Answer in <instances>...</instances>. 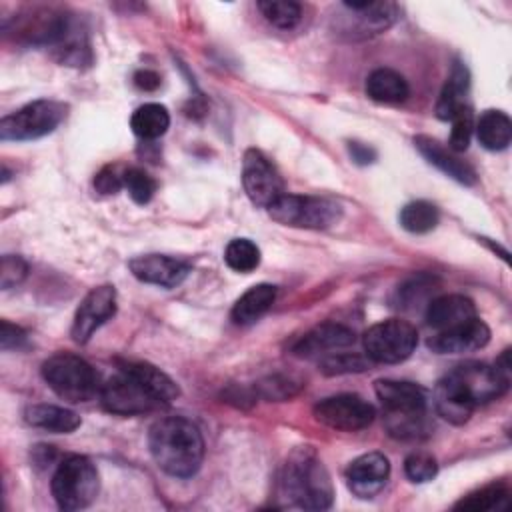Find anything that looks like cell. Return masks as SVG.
<instances>
[{
  "instance_id": "cell-1",
  "label": "cell",
  "mask_w": 512,
  "mask_h": 512,
  "mask_svg": "<svg viewBox=\"0 0 512 512\" xmlns=\"http://www.w3.org/2000/svg\"><path fill=\"white\" fill-rule=\"evenodd\" d=\"M148 448L160 470L174 478L194 476L204 460L198 426L184 416H164L148 432Z\"/></svg>"
},
{
  "instance_id": "cell-2",
  "label": "cell",
  "mask_w": 512,
  "mask_h": 512,
  "mask_svg": "<svg viewBox=\"0 0 512 512\" xmlns=\"http://www.w3.org/2000/svg\"><path fill=\"white\" fill-rule=\"evenodd\" d=\"M280 496L304 510H328L334 502V486L322 460L310 446L296 448L278 478Z\"/></svg>"
},
{
  "instance_id": "cell-3",
  "label": "cell",
  "mask_w": 512,
  "mask_h": 512,
  "mask_svg": "<svg viewBox=\"0 0 512 512\" xmlns=\"http://www.w3.org/2000/svg\"><path fill=\"white\" fill-rule=\"evenodd\" d=\"M42 378L50 386V390L72 404L88 402L100 392L98 372L84 358L58 352L42 362Z\"/></svg>"
},
{
  "instance_id": "cell-4",
  "label": "cell",
  "mask_w": 512,
  "mask_h": 512,
  "mask_svg": "<svg viewBox=\"0 0 512 512\" xmlns=\"http://www.w3.org/2000/svg\"><path fill=\"white\" fill-rule=\"evenodd\" d=\"M100 480L94 462L86 456H66L54 470L50 480L52 496L60 510L74 512L88 508L98 496Z\"/></svg>"
},
{
  "instance_id": "cell-5",
  "label": "cell",
  "mask_w": 512,
  "mask_h": 512,
  "mask_svg": "<svg viewBox=\"0 0 512 512\" xmlns=\"http://www.w3.org/2000/svg\"><path fill=\"white\" fill-rule=\"evenodd\" d=\"M268 214L284 224L294 228L324 230L334 226L342 216V206L326 196H300L284 192L268 208Z\"/></svg>"
},
{
  "instance_id": "cell-6",
  "label": "cell",
  "mask_w": 512,
  "mask_h": 512,
  "mask_svg": "<svg viewBox=\"0 0 512 512\" xmlns=\"http://www.w3.org/2000/svg\"><path fill=\"white\" fill-rule=\"evenodd\" d=\"M418 344L416 328L400 318H388L372 324L364 336L362 346L366 358L376 364H400L412 356Z\"/></svg>"
},
{
  "instance_id": "cell-7",
  "label": "cell",
  "mask_w": 512,
  "mask_h": 512,
  "mask_svg": "<svg viewBox=\"0 0 512 512\" xmlns=\"http://www.w3.org/2000/svg\"><path fill=\"white\" fill-rule=\"evenodd\" d=\"M66 116V104L56 100H34L0 120L2 140H36L56 130Z\"/></svg>"
},
{
  "instance_id": "cell-8",
  "label": "cell",
  "mask_w": 512,
  "mask_h": 512,
  "mask_svg": "<svg viewBox=\"0 0 512 512\" xmlns=\"http://www.w3.org/2000/svg\"><path fill=\"white\" fill-rule=\"evenodd\" d=\"M474 406L500 398L508 386L510 376L486 362H462L444 374Z\"/></svg>"
},
{
  "instance_id": "cell-9",
  "label": "cell",
  "mask_w": 512,
  "mask_h": 512,
  "mask_svg": "<svg viewBox=\"0 0 512 512\" xmlns=\"http://www.w3.org/2000/svg\"><path fill=\"white\" fill-rule=\"evenodd\" d=\"M100 402L104 410L118 416H138L160 408L156 396L132 374L120 370L100 386Z\"/></svg>"
},
{
  "instance_id": "cell-10",
  "label": "cell",
  "mask_w": 512,
  "mask_h": 512,
  "mask_svg": "<svg viewBox=\"0 0 512 512\" xmlns=\"http://www.w3.org/2000/svg\"><path fill=\"white\" fill-rule=\"evenodd\" d=\"M376 410L370 402H366L358 394H336L328 396L314 406V418L332 428L342 432H358L368 428L374 422Z\"/></svg>"
},
{
  "instance_id": "cell-11",
  "label": "cell",
  "mask_w": 512,
  "mask_h": 512,
  "mask_svg": "<svg viewBox=\"0 0 512 512\" xmlns=\"http://www.w3.org/2000/svg\"><path fill=\"white\" fill-rule=\"evenodd\" d=\"M340 30L350 38H368L388 30L398 18L394 2H342Z\"/></svg>"
},
{
  "instance_id": "cell-12",
  "label": "cell",
  "mask_w": 512,
  "mask_h": 512,
  "mask_svg": "<svg viewBox=\"0 0 512 512\" xmlns=\"http://www.w3.org/2000/svg\"><path fill=\"white\" fill-rule=\"evenodd\" d=\"M242 186L252 204L268 208L284 194V182L270 160L256 148H248L242 158Z\"/></svg>"
},
{
  "instance_id": "cell-13",
  "label": "cell",
  "mask_w": 512,
  "mask_h": 512,
  "mask_svg": "<svg viewBox=\"0 0 512 512\" xmlns=\"http://www.w3.org/2000/svg\"><path fill=\"white\" fill-rule=\"evenodd\" d=\"M116 314V290L110 284L92 288L76 308L70 336L76 344H86L94 332Z\"/></svg>"
},
{
  "instance_id": "cell-14",
  "label": "cell",
  "mask_w": 512,
  "mask_h": 512,
  "mask_svg": "<svg viewBox=\"0 0 512 512\" xmlns=\"http://www.w3.org/2000/svg\"><path fill=\"white\" fill-rule=\"evenodd\" d=\"M374 392L386 416L428 414V394L414 382L380 378L374 382Z\"/></svg>"
},
{
  "instance_id": "cell-15",
  "label": "cell",
  "mask_w": 512,
  "mask_h": 512,
  "mask_svg": "<svg viewBox=\"0 0 512 512\" xmlns=\"http://www.w3.org/2000/svg\"><path fill=\"white\" fill-rule=\"evenodd\" d=\"M128 268L134 278L144 284H154L160 288H174L184 282L190 274V262L166 254H144L128 262Z\"/></svg>"
},
{
  "instance_id": "cell-16",
  "label": "cell",
  "mask_w": 512,
  "mask_h": 512,
  "mask_svg": "<svg viewBox=\"0 0 512 512\" xmlns=\"http://www.w3.org/2000/svg\"><path fill=\"white\" fill-rule=\"evenodd\" d=\"M490 342V328L478 316L458 326L436 332L428 340V348L436 354H466L484 348Z\"/></svg>"
},
{
  "instance_id": "cell-17",
  "label": "cell",
  "mask_w": 512,
  "mask_h": 512,
  "mask_svg": "<svg viewBox=\"0 0 512 512\" xmlns=\"http://www.w3.org/2000/svg\"><path fill=\"white\" fill-rule=\"evenodd\" d=\"M390 476V462L380 452H368L352 460L346 468V484L358 498L376 496Z\"/></svg>"
},
{
  "instance_id": "cell-18",
  "label": "cell",
  "mask_w": 512,
  "mask_h": 512,
  "mask_svg": "<svg viewBox=\"0 0 512 512\" xmlns=\"http://www.w3.org/2000/svg\"><path fill=\"white\" fill-rule=\"evenodd\" d=\"M354 342V332L338 322H324L308 330L292 344V352L302 358L326 356L330 350L348 348Z\"/></svg>"
},
{
  "instance_id": "cell-19",
  "label": "cell",
  "mask_w": 512,
  "mask_h": 512,
  "mask_svg": "<svg viewBox=\"0 0 512 512\" xmlns=\"http://www.w3.org/2000/svg\"><path fill=\"white\" fill-rule=\"evenodd\" d=\"M414 146L432 166H436L440 172L454 178L456 182H460L464 186H472L478 182L476 170L466 160L456 156V152L442 146L436 138L418 134V136H414Z\"/></svg>"
},
{
  "instance_id": "cell-20",
  "label": "cell",
  "mask_w": 512,
  "mask_h": 512,
  "mask_svg": "<svg viewBox=\"0 0 512 512\" xmlns=\"http://www.w3.org/2000/svg\"><path fill=\"white\" fill-rule=\"evenodd\" d=\"M426 324L436 332L476 318L474 302L464 294L436 296L426 304Z\"/></svg>"
},
{
  "instance_id": "cell-21",
  "label": "cell",
  "mask_w": 512,
  "mask_h": 512,
  "mask_svg": "<svg viewBox=\"0 0 512 512\" xmlns=\"http://www.w3.org/2000/svg\"><path fill=\"white\" fill-rule=\"evenodd\" d=\"M276 300V286L274 284H254L250 286L232 306V322L240 324V326H248L254 324L256 320H260L270 306Z\"/></svg>"
},
{
  "instance_id": "cell-22",
  "label": "cell",
  "mask_w": 512,
  "mask_h": 512,
  "mask_svg": "<svg viewBox=\"0 0 512 512\" xmlns=\"http://www.w3.org/2000/svg\"><path fill=\"white\" fill-rule=\"evenodd\" d=\"M468 84H470V76H468V70L462 62H454L452 66V72L438 96V102H436V116L440 120H452L460 110L468 108L466 104V94H468Z\"/></svg>"
},
{
  "instance_id": "cell-23",
  "label": "cell",
  "mask_w": 512,
  "mask_h": 512,
  "mask_svg": "<svg viewBox=\"0 0 512 512\" xmlns=\"http://www.w3.org/2000/svg\"><path fill=\"white\" fill-rule=\"evenodd\" d=\"M24 420L34 428L54 432V434H70L82 424L80 416L74 410L54 406V404L28 406L24 410Z\"/></svg>"
},
{
  "instance_id": "cell-24",
  "label": "cell",
  "mask_w": 512,
  "mask_h": 512,
  "mask_svg": "<svg viewBox=\"0 0 512 512\" xmlns=\"http://www.w3.org/2000/svg\"><path fill=\"white\" fill-rule=\"evenodd\" d=\"M120 370H126L128 374H132L134 378H138L154 396L162 406L172 404L178 396H180V388L178 384L166 374L162 372L158 366L150 364V362H122Z\"/></svg>"
},
{
  "instance_id": "cell-25",
  "label": "cell",
  "mask_w": 512,
  "mask_h": 512,
  "mask_svg": "<svg viewBox=\"0 0 512 512\" xmlns=\"http://www.w3.org/2000/svg\"><path fill=\"white\" fill-rule=\"evenodd\" d=\"M434 408L450 424H466L476 406L446 378L442 376L434 388Z\"/></svg>"
},
{
  "instance_id": "cell-26",
  "label": "cell",
  "mask_w": 512,
  "mask_h": 512,
  "mask_svg": "<svg viewBox=\"0 0 512 512\" xmlns=\"http://www.w3.org/2000/svg\"><path fill=\"white\" fill-rule=\"evenodd\" d=\"M366 94L380 104H400L408 98L406 78L392 68H376L366 78Z\"/></svg>"
},
{
  "instance_id": "cell-27",
  "label": "cell",
  "mask_w": 512,
  "mask_h": 512,
  "mask_svg": "<svg viewBox=\"0 0 512 512\" xmlns=\"http://www.w3.org/2000/svg\"><path fill=\"white\" fill-rule=\"evenodd\" d=\"M478 142L492 152L508 148L512 140V122L502 110H486L476 122Z\"/></svg>"
},
{
  "instance_id": "cell-28",
  "label": "cell",
  "mask_w": 512,
  "mask_h": 512,
  "mask_svg": "<svg viewBox=\"0 0 512 512\" xmlns=\"http://www.w3.org/2000/svg\"><path fill=\"white\" fill-rule=\"evenodd\" d=\"M130 126L138 138L156 140L162 134H166V130L170 126V114H168L166 106H162L158 102H148L134 110V114L130 118Z\"/></svg>"
},
{
  "instance_id": "cell-29",
  "label": "cell",
  "mask_w": 512,
  "mask_h": 512,
  "mask_svg": "<svg viewBox=\"0 0 512 512\" xmlns=\"http://www.w3.org/2000/svg\"><path fill=\"white\" fill-rule=\"evenodd\" d=\"M400 226L406 230V232H412V234H426V232H432L438 222H440V212L438 208L432 204V202H426V200H414V202H408L402 210H400Z\"/></svg>"
},
{
  "instance_id": "cell-30",
  "label": "cell",
  "mask_w": 512,
  "mask_h": 512,
  "mask_svg": "<svg viewBox=\"0 0 512 512\" xmlns=\"http://www.w3.org/2000/svg\"><path fill=\"white\" fill-rule=\"evenodd\" d=\"M508 488L504 484H488L482 486L464 498H460L454 508L456 510H480V512H490V510H500L508 504Z\"/></svg>"
},
{
  "instance_id": "cell-31",
  "label": "cell",
  "mask_w": 512,
  "mask_h": 512,
  "mask_svg": "<svg viewBox=\"0 0 512 512\" xmlns=\"http://www.w3.org/2000/svg\"><path fill=\"white\" fill-rule=\"evenodd\" d=\"M224 262L234 272L248 274L260 264V248L248 238H234L224 250Z\"/></svg>"
},
{
  "instance_id": "cell-32",
  "label": "cell",
  "mask_w": 512,
  "mask_h": 512,
  "mask_svg": "<svg viewBox=\"0 0 512 512\" xmlns=\"http://www.w3.org/2000/svg\"><path fill=\"white\" fill-rule=\"evenodd\" d=\"M258 8L262 16L280 30H292L302 18V6L292 0H262Z\"/></svg>"
},
{
  "instance_id": "cell-33",
  "label": "cell",
  "mask_w": 512,
  "mask_h": 512,
  "mask_svg": "<svg viewBox=\"0 0 512 512\" xmlns=\"http://www.w3.org/2000/svg\"><path fill=\"white\" fill-rule=\"evenodd\" d=\"M302 380L290 374H270L254 384V392L266 400H288L300 392Z\"/></svg>"
},
{
  "instance_id": "cell-34",
  "label": "cell",
  "mask_w": 512,
  "mask_h": 512,
  "mask_svg": "<svg viewBox=\"0 0 512 512\" xmlns=\"http://www.w3.org/2000/svg\"><path fill=\"white\" fill-rule=\"evenodd\" d=\"M370 360L362 358L360 354L352 352H330L320 358L318 370L326 376H336V374H352V372H364L368 368Z\"/></svg>"
},
{
  "instance_id": "cell-35",
  "label": "cell",
  "mask_w": 512,
  "mask_h": 512,
  "mask_svg": "<svg viewBox=\"0 0 512 512\" xmlns=\"http://www.w3.org/2000/svg\"><path fill=\"white\" fill-rule=\"evenodd\" d=\"M124 188L136 204H148L156 192V180L146 170L130 166L124 170Z\"/></svg>"
},
{
  "instance_id": "cell-36",
  "label": "cell",
  "mask_w": 512,
  "mask_h": 512,
  "mask_svg": "<svg viewBox=\"0 0 512 512\" xmlns=\"http://www.w3.org/2000/svg\"><path fill=\"white\" fill-rule=\"evenodd\" d=\"M434 290V278L426 276V274H418L414 278H410L408 282H404L402 286H398V308H414L418 306L422 300H426Z\"/></svg>"
},
{
  "instance_id": "cell-37",
  "label": "cell",
  "mask_w": 512,
  "mask_h": 512,
  "mask_svg": "<svg viewBox=\"0 0 512 512\" xmlns=\"http://www.w3.org/2000/svg\"><path fill=\"white\" fill-rule=\"evenodd\" d=\"M404 472L406 476L416 482V484H422V482H428L432 480L436 474H438V464H436V458L432 454H426V452H412L410 456H406L404 460Z\"/></svg>"
},
{
  "instance_id": "cell-38",
  "label": "cell",
  "mask_w": 512,
  "mask_h": 512,
  "mask_svg": "<svg viewBox=\"0 0 512 512\" xmlns=\"http://www.w3.org/2000/svg\"><path fill=\"white\" fill-rule=\"evenodd\" d=\"M452 130H450V140H448V148L452 152H464L468 146H470V140H472V130H474V124H472V110L470 106L460 110L452 120Z\"/></svg>"
},
{
  "instance_id": "cell-39",
  "label": "cell",
  "mask_w": 512,
  "mask_h": 512,
  "mask_svg": "<svg viewBox=\"0 0 512 512\" xmlns=\"http://www.w3.org/2000/svg\"><path fill=\"white\" fill-rule=\"evenodd\" d=\"M28 276V264L22 256L6 254L0 262V288L10 290Z\"/></svg>"
},
{
  "instance_id": "cell-40",
  "label": "cell",
  "mask_w": 512,
  "mask_h": 512,
  "mask_svg": "<svg viewBox=\"0 0 512 512\" xmlns=\"http://www.w3.org/2000/svg\"><path fill=\"white\" fill-rule=\"evenodd\" d=\"M94 188L100 194H116L124 188V172H118L116 166H104L94 178Z\"/></svg>"
},
{
  "instance_id": "cell-41",
  "label": "cell",
  "mask_w": 512,
  "mask_h": 512,
  "mask_svg": "<svg viewBox=\"0 0 512 512\" xmlns=\"http://www.w3.org/2000/svg\"><path fill=\"white\" fill-rule=\"evenodd\" d=\"M26 342H28V334L20 326H16L8 320L0 322V348L4 352L20 350L26 346Z\"/></svg>"
},
{
  "instance_id": "cell-42",
  "label": "cell",
  "mask_w": 512,
  "mask_h": 512,
  "mask_svg": "<svg viewBox=\"0 0 512 512\" xmlns=\"http://www.w3.org/2000/svg\"><path fill=\"white\" fill-rule=\"evenodd\" d=\"M132 82H134V86H136L138 90H144V92H154V90L160 86L162 78H160V74H158V72H154V70H148V68H142V70L134 72V76H132Z\"/></svg>"
},
{
  "instance_id": "cell-43",
  "label": "cell",
  "mask_w": 512,
  "mask_h": 512,
  "mask_svg": "<svg viewBox=\"0 0 512 512\" xmlns=\"http://www.w3.org/2000/svg\"><path fill=\"white\" fill-rule=\"evenodd\" d=\"M348 152H350V158L360 166L372 164L376 160V150L362 142H348Z\"/></svg>"
}]
</instances>
